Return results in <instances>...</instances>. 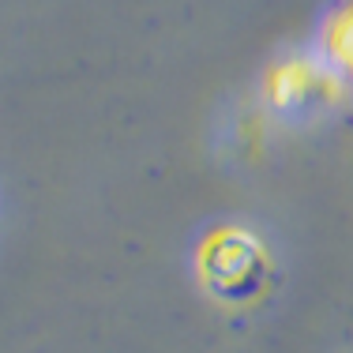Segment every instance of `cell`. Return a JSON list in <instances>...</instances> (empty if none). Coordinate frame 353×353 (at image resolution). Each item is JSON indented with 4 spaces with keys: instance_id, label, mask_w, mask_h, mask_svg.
<instances>
[{
    "instance_id": "1",
    "label": "cell",
    "mask_w": 353,
    "mask_h": 353,
    "mask_svg": "<svg viewBox=\"0 0 353 353\" xmlns=\"http://www.w3.org/2000/svg\"><path fill=\"white\" fill-rule=\"evenodd\" d=\"M350 83L331 72L319 53H290L274 61L263 75V102L274 113H305L312 105H339Z\"/></svg>"
},
{
    "instance_id": "2",
    "label": "cell",
    "mask_w": 353,
    "mask_h": 353,
    "mask_svg": "<svg viewBox=\"0 0 353 353\" xmlns=\"http://www.w3.org/2000/svg\"><path fill=\"white\" fill-rule=\"evenodd\" d=\"M267 248L256 233L241 230V225H222L203 241L199 252V271L207 285L222 297H245L259 282L267 279Z\"/></svg>"
},
{
    "instance_id": "3",
    "label": "cell",
    "mask_w": 353,
    "mask_h": 353,
    "mask_svg": "<svg viewBox=\"0 0 353 353\" xmlns=\"http://www.w3.org/2000/svg\"><path fill=\"white\" fill-rule=\"evenodd\" d=\"M316 53L331 72L353 87V0H342L323 15L316 30Z\"/></svg>"
}]
</instances>
